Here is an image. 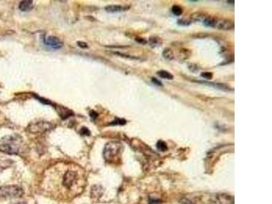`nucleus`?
Segmentation results:
<instances>
[{
  "label": "nucleus",
  "instance_id": "nucleus-16",
  "mask_svg": "<svg viewBox=\"0 0 272 204\" xmlns=\"http://www.w3.org/2000/svg\"><path fill=\"white\" fill-rule=\"evenodd\" d=\"M172 12L176 16H180L182 14L183 9L182 8V7L178 6V5H174V6H172Z\"/></svg>",
  "mask_w": 272,
  "mask_h": 204
},
{
  "label": "nucleus",
  "instance_id": "nucleus-21",
  "mask_svg": "<svg viewBox=\"0 0 272 204\" xmlns=\"http://www.w3.org/2000/svg\"><path fill=\"white\" fill-rule=\"evenodd\" d=\"M135 40H136V42H138V43L142 44H146L148 43V41H146L145 39L142 38V37H137V38H135Z\"/></svg>",
  "mask_w": 272,
  "mask_h": 204
},
{
  "label": "nucleus",
  "instance_id": "nucleus-20",
  "mask_svg": "<svg viewBox=\"0 0 272 204\" xmlns=\"http://www.w3.org/2000/svg\"><path fill=\"white\" fill-rule=\"evenodd\" d=\"M126 123V121L125 120L123 119H119V118H117V120L115 121L112 122V125H125Z\"/></svg>",
  "mask_w": 272,
  "mask_h": 204
},
{
  "label": "nucleus",
  "instance_id": "nucleus-18",
  "mask_svg": "<svg viewBox=\"0 0 272 204\" xmlns=\"http://www.w3.org/2000/svg\"><path fill=\"white\" fill-rule=\"evenodd\" d=\"M201 76L206 80H210L213 78V74L211 72H204L201 74Z\"/></svg>",
  "mask_w": 272,
  "mask_h": 204
},
{
  "label": "nucleus",
  "instance_id": "nucleus-3",
  "mask_svg": "<svg viewBox=\"0 0 272 204\" xmlns=\"http://www.w3.org/2000/svg\"><path fill=\"white\" fill-rule=\"evenodd\" d=\"M24 191L19 186L7 185L0 187V200H12L21 197Z\"/></svg>",
  "mask_w": 272,
  "mask_h": 204
},
{
  "label": "nucleus",
  "instance_id": "nucleus-4",
  "mask_svg": "<svg viewBox=\"0 0 272 204\" xmlns=\"http://www.w3.org/2000/svg\"><path fill=\"white\" fill-rule=\"evenodd\" d=\"M123 146L118 142H110L105 146L104 157L108 162H112L122 151Z\"/></svg>",
  "mask_w": 272,
  "mask_h": 204
},
{
  "label": "nucleus",
  "instance_id": "nucleus-11",
  "mask_svg": "<svg viewBox=\"0 0 272 204\" xmlns=\"http://www.w3.org/2000/svg\"><path fill=\"white\" fill-rule=\"evenodd\" d=\"M148 44L151 48H157L162 45L163 41L161 38L157 36H150L148 40Z\"/></svg>",
  "mask_w": 272,
  "mask_h": 204
},
{
  "label": "nucleus",
  "instance_id": "nucleus-2",
  "mask_svg": "<svg viewBox=\"0 0 272 204\" xmlns=\"http://www.w3.org/2000/svg\"><path fill=\"white\" fill-rule=\"evenodd\" d=\"M206 27H210L220 30H231L234 28V23L229 19L218 18V17L206 16L203 21Z\"/></svg>",
  "mask_w": 272,
  "mask_h": 204
},
{
  "label": "nucleus",
  "instance_id": "nucleus-10",
  "mask_svg": "<svg viewBox=\"0 0 272 204\" xmlns=\"http://www.w3.org/2000/svg\"><path fill=\"white\" fill-rule=\"evenodd\" d=\"M34 7V1L31 0H24L20 2L19 7L22 12H29Z\"/></svg>",
  "mask_w": 272,
  "mask_h": 204
},
{
  "label": "nucleus",
  "instance_id": "nucleus-17",
  "mask_svg": "<svg viewBox=\"0 0 272 204\" xmlns=\"http://www.w3.org/2000/svg\"><path fill=\"white\" fill-rule=\"evenodd\" d=\"M178 24L179 25H182V26H188L191 25V19H180L178 21Z\"/></svg>",
  "mask_w": 272,
  "mask_h": 204
},
{
  "label": "nucleus",
  "instance_id": "nucleus-8",
  "mask_svg": "<svg viewBox=\"0 0 272 204\" xmlns=\"http://www.w3.org/2000/svg\"><path fill=\"white\" fill-rule=\"evenodd\" d=\"M104 188L100 185H94L90 190V197L93 200H98L103 195Z\"/></svg>",
  "mask_w": 272,
  "mask_h": 204
},
{
  "label": "nucleus",
  "instance_id": "nucleus-6",
  "mask_svg": "<svg viewBox=\"0 0 272 204\" xmlns=\"http://www.w3.org/2000/svg\"><path fill=\"white\" fill-rule=\"evenodd\" d=\"M44 42L45 45L54 49H59L64 46V42L61 40L56 36H48L44 38Z\"/></svg>",
  "mask_w": 272,
  "mask_h": 204
},
{
  "label": "nucleus",
  "instance_id": "nucleus-7",
  "mask_svg": "<svg viewBox=\"0 0 272 204\" xmlns=\"http://www.w3.org/2000/svg\"><path fill=\"white\" fill-rule=\"evenodd\" d=\"M211 204H233V199L226 194H218L211 199Z\"/></svg>",
  "mask_w": 272,
  "mask_h": 204
},
{
  "label": "nucleus",
  "instance_id": "nucleus-5",
  "mask_svg": "<svg viewBox=\"0 0 272 204\" xmlns=\"http://www.w3.org/2000/svg\"><path fill=\"white\" fill-rule=\"evenodd\" d=\"M77 173L74 171H68L65 173L63 178V185L67 188H70L74 185L77 179Z\"/></svg>",
  "mask_w": 272,
  "mask_h": 204
},
{
  "label": "nucleus",
  "instance_id": "nucleus-1",
  "mask_svg": "<svg viewBox=\"0 0 272 204\" xmlns=\"http://www.w3.org/2000/svg\"><path fill=\"white\" fill-rule=\"evenodd\" d=\"M22 147V140L16 135H6L0 139V151L8 155H18Z\"/></svg>",
  "mask_w": 272,
  "mask_h": 204
},
{
  "label": "nucleus",
  "instance_id": "nucleus-24",
  "mask_svg": "<svg viewBox=\"0 0 272 204\" xmlns=\"http://www.w3.org/2000/svg\"><path fill=\"white\" fill-rule=\"evenodd\" d=\"M90 116L92 118H93V119H95V118H97V114L94 111H91V112H90Z\"/></svg>",
  "mask_w": 272,
  "mask_h": 204
},
{
  "label": "nucleus",
  "instance_id": "nucleus-9",
  "mask_svg": "<svg viewBox=\"0 0 272 204\" xmlns=\"http://www.w3.org/2000/svg\"><path fill=\"white\" fill-rule=\"evenodd\" d=\"M129 9V7L120 6V5H110L105 7V11L109 13H117V12H124Z\"/></svg>",
  "mask_w": 272,
  "mask_h": 204
},
{
  "label": "nucleus",
  "instance_id": "nucleus-22",
  "mask_svg": "<svg viewBox=\"0 0 272 204\" xmlns=\"http://www.w3.org/2000/svg\"><path fill=\"white\" fill-rule=\"evenodd\" d=\"M77 44L80 48H82V49H87L89 47L88 44L84 42H78Z\"/></svg>",
  "mask_w": 272,
  "mask_h": 204
},
{
  "label": "nucleus",
  "instance_id": "nucleus-12",
  "mask_svg": "<svg viewBox=\"0 0 272 204\" xmlns=\"http://www.w3.org/2000/svg\"><path fill=\"white\" fill-rule=\"evenodd\" d=\"M200 83H203V84H205L206 85H209V86L215 87L216 89L223 90H230V87H228L227 85L225 84H221V83H216V82H198Z\"/></svg>",
  "mask_w": 272,
  "mask_h": 204
},
{
  "label": "nucleus",
  "instance_id": "nucleus-19",
  "mask_svg": "<svg viewBox=\"0 0 272 204\" xmlns=\"http://www.w3.org/2000/svg\"><path fill=\"white\" fill-rule=\"evenodd\" d=\"M151 82H152L153 84L157 85V86H159V87H162L163 84L160 80H158V79L156 78H151Z\"/></svg>",
  "mask_w": 272,
  "mask_h": 204
},
{
  "label": "nucleus",
  "instance_id": "nucleus-15",
  "mask_svg": "<svg viewBox=\"0 0 272 204\" xmlns=\"http://www.w3.org/2000/svg\"><path fill=\"white\" fill-rule=\"evenodd\" d=\"M157 148L159 151L164 152V151H166L167 150V145L164 141L159 140L158 141V142L157 143Z\"/></svg>",
  "mask_w": 272,
  "mask_h": 204
},
{
  "label": "nucleus",
  "instance_id": "nucleus-14",
  "mask_svg": "<svg viewBox=\"0 0 272 204\" xmlns=\"http://www.w3.org/2000/svg\"><path fill=\"white\" fill-rule=\"evenodd\" d=\"M163 56L166 59L172 60L174 59V54H173V50L169 48H166L163 52Z\"/></svg>",
  "mask_w": 272,
  "mask_h": 204
},
{
  "label": "nucleus",
  "instance_id": "nucleus-13",
  "mask_svg": "<svg viewBox=\"0 0 272 204\" xmlns=\"http://www.w3.org/2000/svg\"><path fill=\"white\" fill-rule=\"evenodd\" d=\"M157 75L161 78L167 79V80H173V75L166 70H160L157 72Z\"/></svg>",
  "mask_w": 272,
  "mask_h": 204
},
{
  "label": "nucleus",
  "instance_id": "nucleus-26",
  "mask_svg": "<svg viewBox=\"0 0 272 204\" xmlns=\"http://www.w3.org/2000/svg\"><path fill=\"white\" fill-rule=\"evenodd\" d=\"M16 204H26L25 203H16Z\"/></svg>",
  "mask_w": 272,
  "mask_h": 204
},
{
  "label": "nucleus",
  "instance_id": "nucleus-25",
  "mask_svg": "<svg viewBox=\"0 0 272 204\" xmlns=\"http://www.w3.org/2000/svg\"><path fill=\"white\" fill-rule=\"evenodd\" d=\"M227 2H228V3H229V4H234V1H228Z\"/></svg>",
  "mask_w": 272,
  "mask_h": 204
},
{
  "label": "nucleus",
  "instance_id": "nucleus-23",
  "mask_svg": "<svg viewBox=\"0 0 272 204\" xmlns=\"http://www.w3.org/2000/svg\"><path fill=\"white\" fill-rule=\"evenodd\" d=\"M81 134L89 135H90V132L89 131V129H87V128L83 127L82 129V130H81Z\"/></svg>",
  "mask_w": 272,
  "mask_h": 204
}]
</instances>
